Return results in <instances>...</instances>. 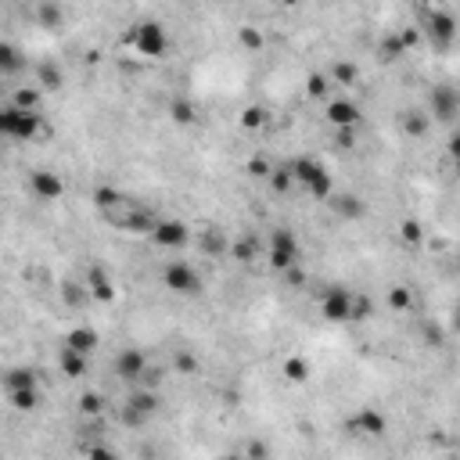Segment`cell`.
I'll return each mask as SVG.
<instances>
[{"mask_svg":"<svg viewBox=\"0 0 460 460\" xmlns=\"http://www.w3.org/2000/svg\"><path fill=\"white\" fill-rule=\"evenodd\" d=\"M119 202H122V195H119L115 188H98V191H94V205H98L101 212H108V209H115Z\"/></svg>","mask_w":460,"mask_h":460,"instance_id":"d590c367","label":"cell"},{"mask_svg":"<svg viewBox=\"0 0 460 460\" xmlns=\"http://www.w3.org/2000/svg\"><path fill=\"white\" fill-rule=\"evenodd\" d=\"M37 403H40V392H37V388H18V392H11V407H15V410H37Z\"/></svg>","mask_w":460,"mask_h":460,"instance_id":"1f68e13d","label":"cell"},{"mask_svg":"<svg viewBox=\"0 0 460 460\" xmlns=\"http://www.w3.org/2000/svg\"><path fill=\"white\" fill-rule=\"evenodd\" d=\"M428 126H432V115H428V112H407L403 115V133L407 137H424L428 133Z\"/></svg>","mask_w":460,"mask_h":460,"instance_id":"d6986e66","label":"cell"},{"mask_svg":"<svg viewBox=\"0 0 460 460\" xmlns=\"http://www.w3.org/2000/svg\"><path fill=\"white\" fill-rule=\"evenodd\" d=\"M403 54H407V44H403V37H400V33L385 37V40H381V47H378V58H381V61H400Z\"/></svg>","mask_w":460,"mask_h":460,"instance_id":"cb8c5ba5","label":"cell"},{"mask_svg":"<svg viewBox=\"0 0 460 460\" xmlns=\"http://www.w3.org/2000/svg\"><path fill=\"white\" fill-rule=\"evenodd\" d=\"M331 209L339 212V216H346V220L363 216V202L356 195H331Z\"/></svg>","mask_w":460,"mask_h":460,"instance_id":"2e32d148","label":"cell"},{"mask_svg":"<svg viewBox=\"0 0 460 460\" xmlns=\"http://www.w3.org/2000/svg\"><path fill=\"white\" fill-rule=\"evenodd\" d=\"M432 115L439 122H449L453 115H460V94L453 86H435L432 90Z\"/></svg>","mask_w":460,"mask_h":460,"instance_id":"30bf717a","label":"cell"},{"mask_svg":"<svg viewBox=\"0 0 460 460\" xmlns=\"http://www.w3.org/2000/svg\"><path fill=\"white\" fill-rule=\"evenodd\" d=\"M86 460H119L108 446H86Z\"/></svg>","mask_w":460,"mask_h":460,"instance_id":"f6af8a7d","label":"cell"},{"mask_svg":"<svg viewBox=\"0 0 460 460\" xmlns=\"http://www.w3.org/2000/svg\"><path fill=\"white\" fill-rule=\"evenodd\" d=\"M270 183H273V191L277 195H284L291 183H295V173H291V166H277L273 169V176H270Z\"/></svg>","mask_w":460,"mask_h":460,"instance_id":"e575fe53","label":"cell"},{"mask_svg":"<svg viewBox=\"0 0 460 460\" xmlns=\"http://www.w3.org/2000/svg\"><path fill=\"white\" fill-rule=\"evenodd\" d=\"M140 381H144L147 388H151V385H159V381H162V371H155V367H147V371H144V378H140Z\"/></svg>","mask_w":460,"mask_h":460,"instance_id":"681fc988","label":"cell"},{"mask_svg":"<svg viewBox=\"0 0 460 460\" xmlns=\"http://www.w3.org/2000/svg\"><path fill=\"white\" fill-rule=\"evenodd\" d=\"M237 40H241V47H244V51H263V44H266V40H263V33H259V29H252V25H244L241 33H237Z\"/></svg>","mask_w":460,"mask_h":460,"instance_id":"8d00e7d4","label":"cell"},{"mask_svg":"<svg viewBox=\"0 0 460 460\" xmlns=\"http://www.w3.org/2000/svg\"><path fill=\"white\" fill-rule=\"evenodd\" d=\"M230 259H237V263H256V259H259V244H256V237H241V241H234V244H230Z\"/></svg>","mask_w":460,"mask_h":460,"instance_id":"603a6c76","label":"cell"},{"mask_svg":"<svg viewBox=\"0 0 460 460\" xmlns=\"http://www.w3.org/2000/svg\"><path fill=\"white\" fill-rule=\"evenodd\" d=\"M327 122L334 130H353L356 122H360V108H356V101H349V98H334L331 105H327Z\"/></svg>","mask_w":460,"mask_h":460,"instance_id":"9c48e42d","label":"cell"},{"mask_svg":"<svg viewBox=\"0 0 460 460\" xmlns=\"http://www.w3.org/2000/svg\"><path fill=\"white\" fill-rule=\"evenodd\" d=\"M33 15L40 18V25H47V29H58L61 25V18H65V11H61L58 4H37L33 8Z\"/></svg>","mask_w":460,"mask_h":460,"instance_id":"f1b7e54d","label":"cell"},{"mask_svg":"<svg viewBox=\"0 0 460 460\" xmlns=\"http://www.w3.org/2000/svg\"><path fill=\"white\" fill-rule=\"evenodd\" d=\"M173 371H176V374H195V371H198V360H195L191 353H176V356H173Z\"/></svg>","mask_w":460,"mask_h":460,"instance_id":"b9f144b4","label":"cell"},{"mask_svg":"<svg viewBox=\"0 0 460 460\" xmlns=\"http://www.w3.org/2000/svg\"><path fill=\"white\" fill-rule=\"evenodd\" d=\"M249 176H259V180H270V176H273V166H270V159H263V155H256V159H249Z\"/></svg>","mask_w":460,"mask_h":460,"instance_id":"7bdbcfd3","label":"cell"},{"mask_svg":"<svg viewBox=\"0 0 460 460\" xmlns=\"http://www.w3.org/2000/svg\"><path fill=\"white\" fill-rule=\"evenodd\" d=\"M400 237H403L407 244H421V241H424V227H421L417 220H403V223H400Z\"/></svg>","mask_w":460,"mask_h":460,"instance_id":"74e56055","label":"cell"},{"mask_svg":"<svg viewBox=\"0 0 460 460\" xmlns=\"http://www.w3.org/2000/svg\"><path fill=\"white\" fill-rule=\"evenodd\" d=\"M198 249H202L205 256H223V252H230V241H227V234H223L220 227H205V230L198 234Z\"/></svg>","mask_w":460,"mask_h":460,"instance_id":"5bb4252c","label":"cell"},{"mask_svg":"<svg viewBox=\"0 0 460 460\" xmlns=\"http://www.w3.org/2000/svg\"><path fill=\"white\" fill-rule=\"evenodd\" d=\"M388 305L395 313H407L410 305H414V295H410V288H388Z\"/></svg>","mask_w":460,"mask_h":460,"instance_id":"836d02e7","label":"cell"},{"mask_svg":"<svg viewBox=\"0 0 460 460\" xmlns=\"http://www.w3.org/2000/svg\"><path fill=\"white\" fill-rule=\"evenodd\" d=\"M367 317H371V298L353 291V320H367Z\"/></svg>","mask_w":460,"mask_h":460,"instance_id":"ee69618b","label":"cell"},{"mask_svg":"<svg viewBox=\"0 0 460 460\" xmlns=\"http://www.w3.org/2000/svg\"><path fill=\"white\" fill-rule=\"evenodd\" d=\"M61 83H65V76H61V69L54 65V61H40L37 65V86L40 90H58Z\"/></svg>","mask_w":460,"mask_h":460,"instance_id":"e0dca14e","label":"cell"},{"mask_svg":"<svg viewBox=\"0 0 460 460\" xmlns=\"http://www.w3.org/2000/svg\"><path fill=\"white\" fill-rule=\"evenodd\" d=\"M79 410H83L86 417H94V414L105 410V400H101L98 392H83V395H79Z\"/></svg>","mask_w":460,"mask_h":460,"instance_id":"ab89813d","label":"cell"},{"mask_svg":"<svg viewBox=\"0 0 460 460\" xmlns=\"http://www.w3.org/2000/svg\"><path fill=\"white\" fill-rule=\"evenodd\" d=\"M449 155L460 162V133H453V137H449Z\"/></svg>","mask_w":460,"mask_h":460,"instance_id":"f907efd6","label":"cell"},{"mask_svg":"<svg viewBox=\"0 0 460 460\" xmlns=\"http://www.w3.org/2000/svg\"><path fill=\"white\" fill-rule=\"evenodd\" d=\"M220 460H244V456H220Z\"/></svg>","mask_w":460,"mask_h":460,"instance_id":"db71d44e","label":"cell"},{"mask_svg":"<svg viewBox=\"0 0 460 460\" xmlns=\"http://www.w3.org/2000/svg\"><path fill=\"white\" fill-rule=\"evenodd\" d=\"M291 173H295V180H298V183L313 188V183L324 176V166H320V162H313V159H295V162H291Z\"/></svg>","mask_w":460,"mask_h":460,"instance_id":"9a60e30c","label":"cell"},{"mask_svg":"<svg viewBox=\"0 0 460 460\" xmlns=\"http://www.w3.org/2000/svg\"><path fill=\"white\" fill-rule=\"evenodd\" d=\"M18 388H37V374L25 371V367L11 371V374H8V392H18Z\"/></svg>","mask_w":460,"mask_h":460,"instance_id":"d6a6232c","label":"cell"},{"mask_svg":"<svg viewBox=\"0 0 460 460\" xmlns=\"http://www.w3.org/2000/svg\"><path fill=\"white\" fill-rule=\"evenodd\" d=\"M58 363H61V371H65V378H83L86 374V356H79L72 349H61Z\"/></svg>","mask_w":460,"mask_h":460,"instance_id":"44dd1931","label":"cell"},{"mask_svg":"<svg viewBox=\"0 0 460 460\" xmlns=\"http://www.w3.org/2000/svg\"><path fill=\"white\" fill-rule=\"evenodd\" d=\"M11 105L22 108V112H37V108H40V86H18Z\"/></svg>","mask_w":460,"mask_h":460,"instance_id":"484cf974","label":"cell"},{"mask_svg":"<svg viewBox=\"0 0 460 460\" xmlns=\"http://www.w3.org/2000/svg\"><path fill=\"white\" fill-rule=\"evenodd\" d=\"M151 237H155L162 249H180V244L188 241V227L176 223V220H166V223L155 227V234H151Z\"/></svg>","mask_w":460,"mask_h":460,"instance_id":"4fadbf2b","label":"cell"},{"mask_svg":"<svg viewBox=\"0 0 460 460\" xmlns=\"http://www.w3.org/2000/svg\"><path fill=\"white\" fill-rule=\"evenodd\" d=\"M65 349H72L79 356H90V353L98 349V331L94 327H72L65 334Z\"/></svg>","mask_w":460,"mask_h":460,"instance_id":"7c38bea8","label":"cell"},{"mask_svg":"<svg viewBox=\"0 0 460 460\" xmlns=\"http://www.w3.org/2000/svg\"><path fill=\"white\" fill-rule=\"evenodd\" d=\"M126 407H133L137 414H155L159 410V395L151 392V388H137V392H130V400H126Z\"/></svg>","mask_w":460,"mask_h":460,"instance_id":"ac0fdd59","label":"cell"},{"mask_svg":"<svg viewBox=\"0 0 460 460\" xmlns=\"http://www.w3.org/2000/svg\"><path fill=\"white\" fill-rule=\"evenodd\" d=\"M270 249H273V252H288V256L298 259V241H295V234L284 230V227H277V230L270 234Z\"/></svg>","mask_w":460,"mask_h":460,"instance_id":"7402d4cb","label":"cell"},{"mask_svg":"<svg viewBox=\"0 0 460 460\" xmlns=\"http://www.w3.org/2000/svg\"><path fill=\"white\" fill-rule=\"evenodd\" d=\"M281 371H284V378H288V381L305 385V381H310V360H302V356H288Z\"/></svg>","mask_w":460,"mask_h":460,"instance_id":"ffe728a7","label":"cell"},{"mask_svg":"<svg viewBox=\"0 0 460 460\" xmlns=\"http://www.w3.org/2000/svg\"><path fill=\"white\" fill-rule=\"evenodd\" d=\"M122 424H130V428H140V424H144V414H137L133 407H126V403H122Z\"/></svg>","mask_w":460,"mask_h":460,"instance_id":"bcb514c9","label":"cell"},{"mask_svg":"<svg viewBox=\"0 0 460 460\" xmlns=\"http://www.w3.org/2000/svg\"><path fill=\"white\" fill-rule=\"evenodd\" d=\"M83 284H86L90 298H98V302H115V284H112V277H108L101 266H90Z\"/></svg>","mask_w":460,"mask_h":460,"instance_id":"8fae6325","label":"cell"},{"mask_svg":"<svg viewBox=\"0 0 460 460\" xmlns=\"http://www.w3.org/2000/svg\"><path fill=\"white\" fill-rule=\"evenodd\" d=\"M320 317L324 320H331V324H346V320H353V291L349 288H327L324 295H320Z\"/></svg>","mask_w":460,"mask_h":460,"instance_id":"7a4b0ae2","label":"cell"},{"mask_svg":"<svg viewBox=\"0 0 460 460\" xmlns=\"http://www.w3.org/2000/svg\"><path fill=\"white\" fill-rule=\"evenodd\" d=\"M453 327H456V331H460V310H456V313H453Z\"/></svg>","mask_w":460,"mask_h":460,"instance_id":"f5cc1de1","label":"cell"},{"mask_svg":"<svg viewBox=\"0 0 460 460\" xmlns=\"http://www.w3.org/2000/svg\"><path fill=\"white\" fill-rule=\"evenodd\" d=\"M331 83L334 86H353L356 83V65H353V61H339V65L331 69Z\"/></svg>","mask_w":460,"mask_h":460,"instance_id":"4dcf8cb0","label":"cell"},{"mask_svg":"<svg viewBox=\"0 0 460 460\" xmlns=\"http://www.w3.org/2000/svg\"><path fill=\"white\" fill-rule=\"evenodd\" d=\"M400 37H403V44H407V51H410V47L417 44V29H407V33H400Z\"/></svg>","mask_w":460,"mask_h":460,"instance_id":"816d5d0a","label":"cell"},{"mask_svg":"<svg viewBox=\"0 0 460 460\" xmlns=\"http://www.w3.org/2000/svg\"><path fill=\"white\" fill-rule=\"evenodd\" d=\"M22 65V54L11 47V44H0V69H4V72H15Z\"/></svg>","mask_w":460,"mask_h":460,"instance_id":"f35d334b","label":"cell"},{"mask_svg":"<svg viewBox=\"0 0 460 460\" xmlns=\"http://www.w3.org/2000/svg\"><path fill=\"white\" fill-rule=\"evenodd\" d=\"M241 456H244V460H270V446H266L263 439H249Z\"/></svg>","mask_w":460,"mask_h":460,"instance_id":"60d3db41","label":"cell"},{"mask_svg":"<svg viewBox=\"0 0 460 460\" xmlns=\"http://www.w3.org/2000/svg\"><path fill=\"white\" fill-rule=\"evenodd\" d=\"M284 281H288L291 288H302V284H305V273H302L298 266H291V270H284Z\"/></svg>","mask_w":460,"mask_h":460,"instance_id":"7dc6e473","label":"cell"},{"mask_svg":"<svg viewBox=\"0 0 460 460\" xmlns=\"http://www.w3.org/2000/svg\"><path fill=\"white\" fill-rule=\"evenodd\" d=\"M61 298H65V305L79 310V305H86L90 291H86V284H79V281H65V284H61Z\"/></svg>","mask_w":460,"mask_h":460,"instance_id":"d4e9b609","label":"cell"},{"mask_svg":"<svg viewBox=\"0 0 460 460\" xmlns=\"http://www.w3.org/2000/svg\"><path fill=\"white\" fill-rule=\"evenodd\" d=\"M334 140H339V147H353V144H356V133H353V130H339V133H334Z\"/></svg>","mask_w":460,"mask_h":460,"instance_id":"c3c4849f","label":"cell"},{"mask_svg":"<svg viewBox=\"0 0 460 460\" xmlns=\"http://www.w3.org/2000/svg\"><path fill=\"white\" fill-rule=\"evenodd\" d=\"M331 76H324V72H313L310 79H305V94H310V98H327L331 94Z\"/></svg>","mask_w":460,"mask_h":460,"instance_id":"f546056e","label":"cell"},{"mask_svg":"<svg viewBox=\"0 0 460 460\" xmlns=\"http://www.w3.org/2000/svg\"><path fill=\"white\" fill-rule=\"evenodd\" d=\"M0 130H4L8 137H15V140H47L51 137V126L44 122V115H37V112H22V108H15V105H8L4 112H0Z\"/></svg>","mask_w":460,"mask_h":460,"instance_id":"6da1fadb","label":"cell"},{"mask_svg":"<svg viewBox=\"0 0 460 460\" xmlns=\"http://www.w3.org/2000/svg\"><path fill=\"white\" fill-rule=\"evenodd\" d=\"M266 122H270V112H266L263 105H252V108L241 112V126H244V130H263Z\"/></svg>","mask_w":460,"mask_h":460,"instance_id":"4316f807","label":"cell"},{"mask_svg":"<svg viewBox=\"0 0 460 460\" xmlns=\"http://www.w3.org/2000/svg\"><path fill=\"white\" fill-rule=\"evenodd\" d=\"M29 188H33V195L40 202H58L61 195H65V183H61L58 173H51V169H33V173H29Z\"/></svg>","mask_w":460,"mask_h":460,"instance_id":"8992f818","label":"cell"},{"mask_svg":"<svg viewBox=\"0 0 460 460\" xmlns=\"http://www.w3.org/2000/svg\"><path fill=\"white\" fill-rule=\"evenodd\" d=\"M346 428H349V435H360V439H381V435L388 432L385 417H381L378 410H371V407H363L360 414H353V417L346 421Z\"/></svg>","mask_w":460,"mask_h":460,"instance_id":"3957f363","label":"cell"},{"mask_svg":"<svg viewBox=\"0 0 460 460\" xmlns=\"http://www.w3.org/2000/svg\"><path fill=\"white\" fill-rule=\"evenodd\" d=\"M133 47L144 54V58H159L166 51V33L159 22H140L133 29Z\"/></svg>","mask_w":460,"mask_h":460,"instance_id":"5b68a950","label":"cell"},{"mask_svg":"<svg viewBox=\"0 0 460 460\" xmlns=\"http://www.w3.org/2000/svg\"><path fill=\"white\" fill-rule=\"evenodd\" d=\"M166 284H169L173 291H180V295H195V291H202L198 273H195L188 263H169V266H166Z\"/></svg>","mask_w":460,"mask_h":460,"instance_id":"52a82bcc","label":"cell"},{"mask_svg":"<svg viewBox=\"0 0 460 460\" xmlns=\"http://www.w3.org/2000/svg\"><path fill=\"white\" fill-rule=\"evenodd\" d=\"M169 115H173V122H180V126H191L198 112H195V105H191V101L176 98V101H169Z\"/></svg>","mask_w":460,"mask_h":460,"instance_id":"83f0119b","label":"cell"},{"mask_svg":"<svg viewBox=\"0 0 460 460\" xmlns=\"http://www.w3.org/2000/svg\"><path fill=\"white\" fill-rule=\"evenodd\" d=\"M144 371H147V360H144L140 349H122V353L115 356V374H119L122 381H140Z\"/></svg>","mask_w":460,"mask_h":460,"instance_id":"ba28073f","label":"cell"},{"mask_svg":"<svg viewBox=\"0 0 460 460\" xmlns=\"http://www.w3.org/2000/svg\"><path fill=\"white\" fill-rule=\"evenodd\" d=\"M424 29H428V37H432L439 47H449L456 40V22L453 15L439 11V8H424Z\"/></svg>","mask_w":460,"mask_h":460,"instance_id":"277c9868","label":"cell"}]
</instances>
